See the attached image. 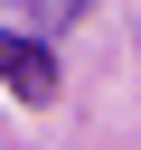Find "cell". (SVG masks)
I'll return each mask as SVG.
<instances>
[{
	"instance_id": "6da1fadb",
	"label": "cell",
	"mask_w": 141,
	"mask_h": 150,
	"mask_svg": "<svg viewBox=\"0 0 141 150\" xmlns=\"http://www.w3.org/2000/svg\"><path fill=\"white\" fill-rule=\"evenodd\" d=\"M0 75H9L19 103H47V94H56V56L28 47V38H0Z\"/></svg>"
}]
</instances>
